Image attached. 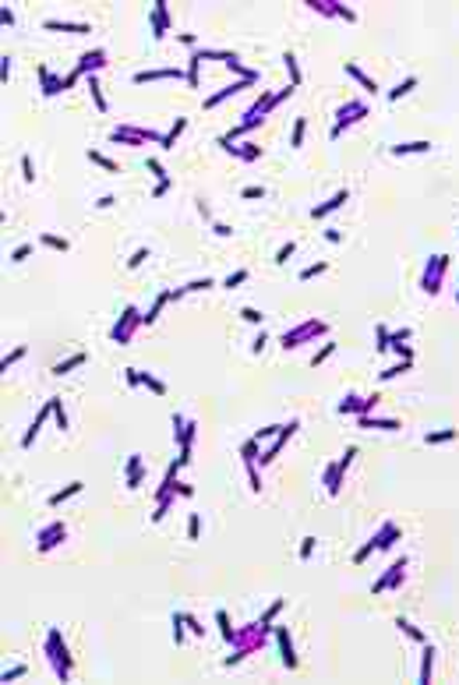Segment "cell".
Wrapping results in <instances>:
<instances>
[{
	"label": "cell",
	"mask_w": 459,
	"mask_h": 685,
	"mask_svg": "<svg viewBox=\"0 0 459 685\" xmlns=\"http://www.w3.org/2000/svg\"><path fill=\"white\" fill-rule=\"evenodd\" d=\"M46 657H50L53 675H57L60 682H68V678H71V657H68V646H64L60 629H50V636H46Z\"/></svg>",
	"instance_id": "obj_1"
},
{
	"label": "cell",
	"mask_w": 459,
	"mask_h": 685,
	"mask_svg": "<svg viewBox=\"0 0 459 685\" xmlns=\"http://www.w3.org/2000/svg\"><path fill=\"white\" fill-rule=\"evenodd\" d=\"M64 537H68V527H64V519H57V523H50V527H43V530H39V544H36V551H39V554H46V551H53L57 544H64Z\"/></svg>",
	"instance_id": "obj_2"
},
{
	"label": "cell",
	"mask_w": 459,
	"mask_h": 685,
	"mask_svg": "<svg viewBox=\"0 0 459 685\" xmlns=\"http://www.w3.org/2000/svg\"><path fill=\"white\" fill-rule=\"evenodd\" d=\"M353 456H357V449L350 445V449L343 452V459H339L336 466H329V470H325V487H329V495H339V484H343V473H346V466L353 463Z\"/></svg>",
	"instance_id": "obj_3"
},
{
	"label": "cell",
	"mask_w": 459,
	"mask_h": 685,
	"mask_svg": "<svg viewBox=\"0 0 459 685\" xmlns=\"http://www.w3.org/2000/svg\"><path fill=\"white\" fill-rule=\"evenodd\" d=\"M135 325H142V314H138L135 307H124V314H120V321L113 325V332H110V336H113L117 343H127V339H131V329H135Z\"/></svg>",
	"instance_id": "obj_4"
},
{
	"label": "cell",
	"mask_w": 459,
	"mask_h": 685,
	"mask_svg": "<svg viewBox=\"0 0 459 685\" xmlns=\"http://www.w3.org/2000/svg\"><path fill=\"white\" fill-rule=\"evenodd\" d=\"M318 332H325V321H307V325H301V329H293V332H286L279 343L286 346V350H293V346H301L307 336H318Z\"/></svg>",
	"instance_id": "obj_5"
},
{
	"label": "cell",
	"mask_w": 459,
	"mask_h": 685,
	"mask_svg": "<svg viewBox=\"0 0 459 685\" xmlns=\"http://www.w3.org/2000/svg\"><path fill=\"white\" fill-rule=\"evenodd\" d=\"M50 417H53V403H50V399H46V406H43V410H39V413H36V420H32V424H28V431H25V438H21V449H28V445H32V442H36V435H39V431H43V424H46V420H50Z\"/></svg>",
	"instance_id": "obj_6"
},
{
	"label": "cell",
	"mask_w": 459,
	"mask_h": 685,
	"mask_svg": "<svg viewBox=\"0 0 459 685\" xmlns=\"http://www.w3.org/2000/svg\"><path fill=\"white\" fill-rule=\"evenodd\" d=\"M43 28H50V32H75V36L92 32V25H88V21H57V18H46V21H43Z\"/></svg>",
	"instance_id": "obj_7"
},
{
	"label": "cell",
	"mask_w": 459,
	"mask_h": 685,
	"mask_svg": "<svg viewBox=\"0 0 459 685\" xmlns=\"http://www.w3.org/2000/svg\"><path fill=\"white\" fill-rule=\"evenodd\" d=\"M36 75H39V85H43V95H46V99H53V95H57V92H64V78L50 75V71H46V68H43V64H39V68H36Z\"/></svg>",
	"instance_id": "obj_8"
},
{
	"label": "cell",
	"mask_w": 459,
	"mask_h": 685,
	"mask_svg": "<svg viewBox=\"0 0 459 685\" xmlns=\"http://www.w3.org/2000/svg\"><path fill=\"white\" fill-rule=\"evenodd\" d=\"M103 64H106V50H92V53H81V60H78V71L88 78V75H95Z\"/></svg>",
	"instance_id": "obj_9"
},
{
	"label": "cell",
	"mask_w": 459,
	"mask_h": 685,
	"mask_svg": "<svg viewBox=\"0 0 459 685\" xmlns=\"http://www.w3.org/2000/svg\"><path fill=\"white\" fill-rule=\"evenodd\" d=\"M403 569H406V558H399V562L385 572L382 579L375 583V594H382V590H388V586H399V583H403Z\"/></svg>",
	"instance_id": "obj_10"
},
{
	"label": "cell",
	"mask_w": 459,
	"mask_h": 685,
	"mask_svg": "<svg viewBox=\"0 0 459 685\" xmlns=\"http://www.w3.org/2000/svg\"><path fill=\"white\" fill-rule=\"evenodd\" d=\"M343 202H350V191H336V194H332V198H329L325 205H318V209H314L311 216H314V219H321V216H329V212H336V209H339Z\"/></svg>",
	"instance_id": "obj_11"
},
{
	"label": "cell",
	"mask_w": 459,
	"mask_h": 685,
	"mask_svg": "<svg viewBox=\"0 0 459 685\" xmlns=\"http://www.w3.org/2000/svg\"><path fill=\"white\" fill-rule=\"evenodd\" d=\"M166 25H170V18H166V4H162V0H155V7H152V28H155L152 36H155V39H162V36H166Z\"/></svg>",
	"instance_id": "obj_12"
},
{
	"label": "cell",
	"mask_w": 459,
	"mask_h": 685,
	"mask_svg": "<svg viewBox=\"0 0 459 685\" xmlns=\"http://www.w3.org/2000/svg\"><path fill=\"white\" fill-rule=\"evenodd\" d=\"M276 639H279V650H283V664H286V668H297V657H293V643H290V632H286V629H279V632H276Z\"/></svg>",
	"instance_id": "obj_13"
},
{
	"label": "cell",
	"mask_w": 459,
	"mask_h": 685,
	"mask_svg": "<svg viewBox=\"0 0 459 685\" xmlns=\"http://www.w3.org/2000/svg\"><path fill=\"white\" fill-rule=\"evenodd\" d=\"M159 78H180L177 68H159V71H138L135 75V85H145V81H159Z\"/></svg>",
	"instance_id": "obj_14"
},
{
	"label": "cell",
	"mask_w": 459,
	"mask_h": 685,
	"mask_svg": "<svg viewBox=\"0 0 459 685\" xmlns=\"http://www.w3.org/2000/svg\"><path fill=\"white\" fill-rule=\"evenodd\" d=\"M81 487H85L81 480H71L68 487H60V491H53V495H50V505H53V509H57V505H64L68 498H75V495L81 491Z\"/></svg>",
	"instance_id": "obj_15"
},
{
	"label": "cell",
	"mask_w": 459,
	"mask_h": 685,
	"mask_svg": "<svg viewBox=\"0 0 459 685\" xmlns=\"http://www.w3.org/2000/svg\"><path fill=\"white\" fill-rule=\"evenodd\" d=\"M85 85H88V92H92V103H95V110H99V113H106V95H103V85H99V78L88 75V78H85Z\"/></svg>",
	"instance_id": "obj_16"
},
{
	"label": "cell",
	"mask_w": 459,
	"mask_h": 685,
	"mask_svg": "<svg viewBox=\"0 0 459 685\" xmlns=\"http://www.w3.org/2000/svg\"><path fill=\"white\" fill-rule=\"evenodd\" d=\"M247 85H251V81H233L230 88H223V92H216V95H209V99H205V106H209V110H212V106H219L223 99H230V95H237V92H240V88H247Z\"/></svg>",
	"instance_id": "obj_17"
},
{
	"label": "cell",
	"mask_w": 459,
	"mask_h": 685,
	"mask_svg": "<svg viewBox=\"0 0 459 685\" xmlns=\"http://www.w3.org/2000/svg\"><path fill=\"white\" fill-rule=\"evenodd\" d=\"M85 361H88L85 353H75V357H68V361H60V364H53V375H57V378H64V375H71L75 368H81Z\"/></svg>",
	"instance_id": "obj_18"
},
{
	"label": "cell",
	"mask_w": 459,
	"mask_h": 685,
	"mask_svg": "<svg viewBox=\"0 0 459 685\" xmlns=\"http://www.w3.org/2000/svg\"><path fill=\"white\" fill-rule=\"evenodd\" d=\"M396 537H399V530H396L392 523H385V527H382V533L375 537V540H378V551H388V547L396 544Z\"/></svg>",
	"instance_id": "obj_19"
},
{
	"label": "cell",
	"mask_w": 459,
	"mask_h": 685,
	"mask_svg": "<svg viewBox=\"0 0 459 685\" xmlns=\"http://www.w3.org/2000/svg\"><path fill=\"white\" fill-rule=\"evenodd\" d=\"M360 428H382V431H399V420H378V417H360Z\"/></svg>",
	"instance_id": "obj_20"
},
{
	"label": "cell",
	"mask_w": 459,
	"mask_h": 685,
	"mask_svg": "<svg viewBox=\"0 0 459 685\" xmlns=\"http://www.w3.org/2000/svg\"><path fill=\"white\" fill-rule=\"evenodd\" d=\"M431 142H406V145H392V155H410V152H428Z\"/></svg>",
	"instance_id": "obj_21"
},
{
	"label": "cell",
	"mask_w": 459,
	"mask_h": 685,
	"mask_svg": "<svg viewBox=\"0 0 459 685\" xmlns=\"http://www.w3.org/2000/svg\"><path fill=\"white\" fill-rule=\"evenodd\" d=\"M50 403H53V420H57V428H60V431H68V413H64L60 396H50Z\"/></svg>",
	"instance_id": "obj_22"
},
{
	"label": "cell",
	"mask_w": 459,
	"mask_h": 685,
	"mask_svg": "<svg viewBox=\"0 0 459 685\" xmlns=\"http://www.w3.org/2000/svg\"><path fill=\"white\" fill-rule=\"evenodd\" d=\"M431 668H435V646L424 650V661H420V682H431Z\"/></svg>",
	"instance_id": "obj_23"
},
{
	"label": "cell",
	"mask_w": 459,
	"mask_h": 685,
	"mask_svg": "<svg viewBox=\"0 0 459 685\" xmlns=\"http://www.w3.org/2000/svg\"><path fill=\"white\" fill-rule=\"evenodd\" d=\"M346 75H353V78H357V81H360V85H364V88H368V92H378V85H375L371 78L364 75V71H360L357 64H346Z\"/></svg>",
	"instance_id": "obj_24"
},
{
	"label": "cell",
	"mask_w": 459,
	"mask_h": 685,
	"mask_svg": "<svg viewBox=\"0 0 459 685\" xmlns=\"http://www.w3.org/2000/svg\"><path fill=\"white\" fill-rule=\"evenodd\" d=\"M413 88H417V78H406V81H399V85L388 92V99L396 103V99H403V95H406V92H413Z\"/></svg>",
	"instance_id": "obj_25"
},
{
	"label": "cell",
	"mask_w": 459,
	"mask_h": 685,
	"mask_svg": "<svg viewBox=\"0 0 459 685\" xmlns=\"http://www.w3.org/2000/svg\"><path fill=\"white\" fill-rule=\"evenodd\" d=\"M28 675V664H14V668H7L4 675H0V682L7 685V682H18V678H25Z\"/></svg>",
	"instance_id": "obj_26"
},
{
	"label": "cell",
	"mask_w": 459,
	"mask_h": 685,
	"mask_svg": "<svg viewBox=\"0 0 459 685\" xmlns=\"http://www.w3.org/2000/svg\"><path fill=\"white\" fill-rule=\"evenodd\" d=\"M258 445H261L258 438H251V442H244V449H240V456H244V463H258V459H261V456H258Z\"/></svg>",
	"instance_id": "obj_27"
},
{
	"label": "cell",
	"mask_w": 459,
	"mask_h": 685,
	"mask_svg": "<svg viewBox=\"0 0 459 685\" xmlns=\"http://www.w3.org/2000/svg\"><path fill=\"white\" fill-rule=\"evenodd\" d=\"M39 240H43L46 247H53V251H71V244H68L64 237H53V233H43Z\"/></svg>",
	"instance_id": "obj_28"
},
{
	"label": "cell",
	"mask_w": 459,
	"mask_h": 685,
	"mask_svg": "<svg viewBox=\"0 0 459 685\" xmlns=\"http://www.w3.org/2000/svg\"><path fill=\"white\" fill-rule=\"evenodd\" d=\"M396 625H399V632H406L410 639H417V643H424V632H420L417 625H410L406 618H396Z\"/></svg>",
	"instance_id": "obj_29"
},
{
	"label": "cell",
	"mask_w": 459,
	"mask_h": 685,
	"mask_svg": "<svg viewBox=\"0 0 459 685\" xmlns=\"http://www.w3.org/2000/svg\"><path fill=\"white\" fill-rule=\"evenodd\" d=\"M283 60H286V71H290V81H293V85H301V68H297V57H293V53L286 50V53H283Z\"/></svg>",
	"instance_id": "obj_30"
},
{
	"label": "cell",
	"mask_w": 459,
	"mask_h": 685,
	"mask_svg": "<svg viewBox=\"0 0 459 685\" xmlns=\"http://www.w3.org/2000/svg\"><path fill=\"white\" fill-rule=\"evenodd\" d=\"M88 159H92V162H99L103 170H110V173H117V162H113V159H106V155H103V152H95V149H88Z\"/></svg>",
	"instance_id": "obj_31"
},
{
	"label": "cell",
	"mask_w": 459,
	"mask_h": 685,
	"mask_svg": "<svg viewBox=\"0 0 459 685\" xmlns=\"http://www.w3.org/2000/svg\"><path fill=\"white\" fill-rule=\"evenodd\" d=\"M21 357H25V346H18V350H11V353H7V357L0 361V371H7V368H14V364H18Z\"/></svg>",
	"instance_id": "obj_32"
},
{
	"label": "cell",
	"mask_w": 459,
	"mask_h": 685,
	"mask_svg": "<svg viewBox=\"0 0 459 685\" xmlns=\"http://www.w3.org/2000/svg\"><path fill=\"white\" fill-rule=\"evenodd\" d=\"M216 622H219V629H223V639H226V643H233L237 636H233V629H230V618H226V611H216Z\"/></svg>",
	"instance_id": "obj_33"
},
{
	"label": "cell",
	"mask_w": 459,
	"mask_h": 685,
	"mask_svg": "<svg viewBox=\"0 0 459 685\" xmlns=\"http://www.w3.org/2000/svg\"><path fill=\"white\" fill-rule=\"evenodd\" d=\"M449 438H456V431H452V428H445V431H435V435H428L424 442H428V445H438V442H449Z\"/></svg>",
	"instance_id": "obj_34"
},
{
	"label": "cell",
	"mask_w": 459,
	"mask_h": 685,
	"mask_svg": "<svg viewBox=\"0 0 459 685\" xmlns=\"http://www.w3.org/2000/svg\"><path fill=\"white\" fill-rule=\"evenodd\" d=\"M21 177H25V184H32V180H36V170H32V155H21Z\"/></svg>",
	"instance_id": "obj_35"
},
{
	"label": "cell",
	"mask_w": 459,
	"mask_h": 685,
	"mask_svg": "<svg viewBox=\"0 0 459 685\" xmlns=\"http://www.w3.org/2000/svg\"><path fill=\"white\" fill-rule=\"evenodd\" d=\"M293 251H297V244H293V240H290V244H283V247H279V254H276V265H286Z\"/></svg>",
	"instance_id": "obj_36"
},
{
	"label": "cell",
	"mask_w": 459,
	"mask_h": 685,
	"mask_svg": "<svg viewBox=\"0 0 459 685\" xmlns=\"http://www.w3.org/2000/svg\"><path fill=\"white\" fill-rule=\"evenodd\" d=\"M142 381H145V385H149V388H152L155 396H162V392H166V385H162V381H159V378H152V375H149V371H142Z\"/></svg>",
	"instance_id": "obj_37"
},
{
	"label": "cell",
	"mask_w": 459,
	"mask_h": 685,
	"mask_svg": "<svg viewBox=\"0 0 459 685\" xmlns=\"http://www.w3.org/2000/svg\"><path fill=\"white\" fill-rule=\"evenodd\" d=\"M28 254H32V244H18V247L11 251V262H25Z\"/></svg>",
	"instance_id": "obj_38"
},
{
	"label": "cell",
	"mask_w": 459,
	"mask_h": 685,
	"mask_svg": "<svg viewBox=\"0 0 459 685\" xmlns=\"http://www.w3.org/2000/svg\"><path fill=\"white\" fill-rule=\"evenodd\" d=\"M145 258H149V247H138V251H135L131 258H127V269H138V265H142Z\"/></svg>",
	"instance_id": "obj_39"
},
{
	"label": "cell",
	"mask_w": 459,
	"mask_h": 685,
	"mask_svg": "<svg viewBox=\"0 0 459 685\" xmlns=\"http://www.w3.org/2000/svg\"><path fill=\"white\" fill-rule=\"evenodd\" d=\"M325 269H329V262H318V265H307L304 272H301V279H314V276H318V272H325Z\"/></svg>",
	"instance_id": "obj_40"
},
{
	"label": "cell",
	"mask_w": 459,
	"mask_h": 685,
	"mask_svg": "<svg viewBox=\"0 0 459 685\" xmlns=\"http://www.w3.org/2000/svg\"><path fill=\"white\" fill-rule=\"evenodd\" d=\"M240 318H244V321H251V325H258V321H261V311H258V307H244V311H240Z\"/></svg>",
	"instance_id": "obj_41"
},
{
	"label": "cell",
	"mask_w": 459,
	"mask_h": 685,
	"mask_svg": "<svg viewBox=\"0 0 459 685\" xmlns=\"http://www.w3.org/2000/svg\"><path fill=\"white\" fill-rule=\"evenodd\" d=\"M332 350H336V343H325V346H321V350H318V353H314V361H311V364H314V368H318V364H321V361H325V357H332Z\"/></svg>",
	"instance_id": "obj_42"
},
{
	"label": "cell",
	"mask_w": 459,
	"mask_h": 685,
	"mask_svg": "<svg viewBox=\"0 0 459 685\" xmlns=\"http://www.w3.org/2000/svg\"><path fill=\"white\" fill-rule=\"evenodd\" d=\"M142 477H145V470H142V466H138V470H131V473H127V487H131V491H135V487H142Z\"/></svg>",
	"instance_id": "obj_43"
},
{
	"label": "cell",
	"mask_w": 459,
	"mask_h": 685,
	"mask_svg": "<svg viewBox=\"0 0 459 685\" xmlns=\"http://www.w3.org/2000/svg\"><path fill=\"white\" fill-rule=\"evenodd\" d=\"M173 639L184 643V614H173Z\"/></svg>",
	"instance_id": "obj_44"
},
{
	"label": "cell",
	"mask_w": 459,
	"mask_h": 685,
	"mask_svg": "<svg viewBox=\"0 0 459 685\" xmlns=\"http://www.w3.org/2000/svg\"><path fill=\"white\" fill-rule=\"evenodd\" d=\"M388 346H392V332L385 325H378V350H388Z\"/></svg>",
	"instance_id": "obj_45"
},
{
	"label": "cell",
	"mask_w": 459,
	"mask_h": 685,
	"mask_svg": "<svg viewBox=\"0 0 459 685\" xmlns=\"http://www.w3.org/2000/svg\"><path fill=\"white\" fill-rule=\"evenodd\" d=\"M304 127H307L304 120H297V124H293V142H290L293 149H301V142H304Z\"/></svg>",
	"instance_id": "obj_46"
},
{
	"label": "cell",
	"mask_w": 459,
	"mask_h": 685,
	"mask_svg": "<svg viewBox=\"0 0 459 685\" xmlns=\"http://www.w3.org/2000/svg\"><path fill=\"white\" fill-rule=\"evenodd\" d=\"M198 530H202V519H198V512H191V523H187V533H191V540H198Z\"/></svg>",
	"instance_id": "obj_47"
},
{
	"label": "cell",
	"mask_w": 459,
	"mask_h": 685,
	"mask_svg": "<svg viewBox=\"0 0 459 685\" xmlns=\"http://www.w3.org/2000/svg\"><path fill=\"white\" fill-rule=\"evenodd\" d=\"M258 155H261V149H258V145H247V149H240V159H244V162H251V159H258Z\"/></svg>",
	"instance_id": "obj_48"
},
{
	"label": "cell",
	"mask_w": 459,
	"mask_h": 685,
	"mask_svg": "<svg viewBox=\"0 0 459 685\" xmlns=\"http://www.w3.org/2000/svg\"><path fill=\"white\" fill-rule=\"evenodd\" d=\"M244 279H247V272L240 269V272H233V276H230V279H226V283H223V286H230V290H233V286H240Z\"/></svg>",
	"instance_id": "obj_49"
},
{
	"label": "cell",
	"mask_w": 459,
	"mask_h": 685,
	"mask_svg": "<svg viewBox=\"0 0 459 685\" xmlns=\"http://www.w3.org/2000/svg\"><path fill=\"white\" fill-rule=\"evenodd\" d=\"M149 173H155L159 180H166V170H162V162H159V159H149Z\"/></svg>",
	"instance_id": "obj_50"
},
{
	"label": "cell",
	"mask_w": 459,
	"mask_h": 685,
	"mask_svg": "<svg viewBox=\"0 0 459 685\" xmlns=\"http://www.w3.org/2000/svg\"><path fill=\"white\" fill-rule=\"evenodd\" d=\"M7 78H11V57H4V60H0V81L7 85Z\"/></svg>",
	"instance_id": "obj_51"
},
{
	"label": "cell",
	"mask_w": 459,
	"mask_h": 685,
	"mask_svg": "<svg viewBox=\"0 0 459 685\" xmlns=\"http://www.w3.org/2000/svg\"><path fill=\"white\" fill-rule=\"evenodd\" d=\"M311 551H314V537H304V544H301V558H311Z\"/></svg>",
	"instance_id": "obj_52"
},
{
	"label": "cell",
	"mask_w": 459,
	"mask_h": 685,
	"mask_svg": "<svg viewBox=\"0 0 459 685\" xmlns=\"http://www.w3.org/2000/svg\"><path fill=\"white\" fill-rule=\"evenodd\" d=\"M81 78H85V75H81V71H78V68H75V71H71V75L64 78V88H71V85H78V81H81Z\"/></svg>",
	"instance_id": "obj_53"
},
{
	"label": "cell",
	"mask_w": 459,
	"mask_h": 685,
	"mask_svg": "<svg viewBox=\"0 0 459 685\" xmlns=\"http://www.w3.org/2000/svg\"><path fill=\"white\" fill-rule=\"evenodd\" d=\"M124 375H127V385H142V371H135V368H127Z\"/></svg>",
	"instance_id": "obj_54"
},
{
	"label": "cell",
	"mask_w": 459,
	"mask_h": 685,
	"mask_svg": "<svg viewBox=\"0 0 459 685\" xmlns=\"http://www.w3.org/2000/svg\"><path fill=\"white\" fill-rule=\"evenodd\" d=\"M209 286H216V283H212V279H194L187 290H209Z\"/></svg>",
	"instance_id": "obj_55"
},
{
	"label": "cell",
	"mask_w": 459,
	"mask_h": 685,
	"mask_svg": "<svg viewBox=\"0 0 459 685\" xmlns=\"http://www.w3.org/2000/svg\"><path fill=\"white\" fill-rule=\"evenodd\" d=\"M166 191H170V180H159V184H155V191H152V198H162Z\"/></svg>",
	"instance_id": "obj_56"
},
{
	"label": "cell",
	"mask_w": 459,
	"mask_h": 685,
	"mask_svg": "<svg viewBox=\"0 0 459 685\" xmlns=\"http://www.w3.org/2000/svg\"><path fill=\"white\" fill-rule=\"evenodd\" d=\"M0 21H4V25H14V11L4 7V11H0Z\"/></svg>",
	"instance_id": "obj_57"
},
{
	"label": "cell",
	"mask_w": 459,
	"mask_h": 685,
	"mask_svg": "<svg viewBox=\"0 0 459 685\" xmlns=\"http://www.w3.org/2000/svg\"><path fill=\"white\" fill-rule=\"evenodd\" d=\"M265 187H244V198H261Z\"/></svg>",
	"instance_id": "obj_58"
},
{
	"label": "cell",
	"mask_w": 459,
	"mask_h": 685,
	"mask_svg": "<svg viewBox=\"0 0 459 685\" xmlns=\"http://www.w3.org/2000/svg\"><path fill=\"white\" fill-rule=\"evenodd\" d=\"M95 205H99V209H110V205H113V194H103V198H99Z\"/></svg>",
	"instance_id": "obj_59"
},
{
	"label": "cell",
	"mask_w": 459,
	"mask_h": 685,
	"mask_svg": "<svg viewBox=\"0 0 459 685\" xmlns=\"http://www.w3.org/2000/svg\"><path fill=\"white\" fill-rule=\"evenodd\" d=\"M212 230H216V233H219V237H230V233H233V230H230L226 223H216V226H212Z\"/></svg>",
	"instance_id": "obj_60"
}]
</instances>
